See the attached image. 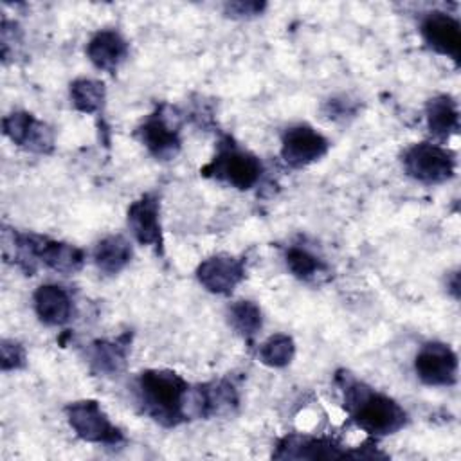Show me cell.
Listing matches in <instances>:
<instances>
[{
  "label": "cell",
  "instance_id": "21",
  "mask_svg": "<svg viewBox=\"0 0 461 461\" xmlns=\"http://www.w3.org/2000/svg\"><path fill=\"white\" fill-rule=\"evenodd\" d=\"M70 101L81 113H97L106 101L104 83L94 77H77L70 83Z\"/></svg>",
  "mask_w": 461,
  "mask_h": 461
},
{
  "label": "cell",
  "instance_id": "5",
  "mask_svg": "<svg viewBox=\"0 0 461 461\" xmlns=\"http://www.w3.org/2000/svg\"><path fill=\"white\" fill-rule=\"evenodd\" d=\"M403 171L421 184H443L456 173V155L432 142H416L402 155Z\"/></svg>",
  "mask_w": 461,
  "mask_h": 461
},
{
  "label": "cell",
  "instance_id": "14",
  "mask_svg": "<svg viewBox=\"0 0 461 461\" xmlns=\"http://www.w3.org/2000/svg\"><path fill=\"white\" fill-rule=\"evenodd\" d=\"M126 223L139 245L153 247L157 252H162L164 238L160 225V203L155 194L146 193L131 202L126 212Z\"/></svg>",
  "mask_w": 461,
  "mask_h": 461
},
{
  "label": "cell",
  "instance_id": "15",
  "mask_svg": "<svg viewBox=\"0 0 461 461\" xmlns=\"http://www.w3.org/2000/svg\"><path fill=\"white\" fill-rule=\"evenodd\" d=\"M85 52L97 70L113 74L128 58L130 45L119 31L101 29L88 40Z\"/></svg>",
  "mask_w": 461,
  "mask_h": 461
},
{
  "label": "cell",
  "instance_id": "25",
  "mask_svg": "<svg viewBox=\"0 0 461 461\" xmlns=\"http://www.w3.org/2000/svg\"><path fill=\"white\" fill-rule=\"evenodd\" d=\"M27 360V353L25 348L16 342V340H7L4 339L0 344V364L4 371H13V369H20L25 366Z\"/></svg>",
  "mask_w": 461,
  "mask_h": 461
},
{
  "label": "cell",
  "instance_id": "17",
  "mask_svg": "<svg viewBox=\"0 0 461 461\" xmlns=\"http://www.w3.org/2000/svg\"><path fill=\"white\" fill-rule=\"evenodd\" d=\"M130 349V335L117 339H97L86 348V360L90 367L103 376H115L124 371Z\"/></svg>",
  "mask_w": 461,
  "mask_h": 461
},
{
  "label": "cell",
  "instance_id": "13",
  "mask_svg": "<svg viewBox=\"0 0 461 461\" xmlns=\"http://www.w3.org/2000/svg\"><path fill=\"white\" fill-rule=\"evenodd\" d=\"M198 283L211 294L229 295L245 279V261L230 254H214L196 267Z\"/></svg>",
  "mask_w": 461,
  "mask_h": 461
},
{
  "label": "cell",
  "instance_id": "22",
  "mask_svg": "<svg viewBox=\"0 0 461 461\" xmlns=\"http://www.w3.org/2000/svg\"><path fill=\"white\" fill-rule=\"evenodd\" d=\"M227 321L240 337L249 340L261 330L263 313L254 301L241 299L227 308Z\"/></svg>",
  "mask_w": 461,
  "mask_h": 461
},
{
  "label": "cell",
  "instance_id": "8",
  "mask_svg": "<svg viewBox=\"0 0 461 461\" xmlns=\"http://www.w3.org/2000/svg\"><path fill=\"white\" fill-rule=\"evenodd\" d=\"M457 355L456 351L438 340L425 342L414 358L416 376L430 387H448L457 380Z\"/></svg>",
  "mask_w": 461,
  "mask_h": 461
},
{
  "label": "cell",
  "instance_id": "7",
  "mask_svg": "<svg viewBox=\"0 0 461 461\" xmlns=\"http://www.w3.org/2000/svg\"><path fill=\"white\" fill-rule=\"evenodd\" d=\"M139 140L157 160H171L180 153V122L178 115L167 104L157 106L137 128Z\"/></svg>",
  "mask_w": 461,
  "mask_h": 461
},
{
  "label": "cell",
  "instance_id": "11",
  "mask_svg": "<svg viewBox=\"0 0 461 461\" xmlns=\"http://www.w3.org/2000/svg\"><path fill=\"white\" fill-rule=\"evenodd\" d=\"M4 135L16 146L34 151L50 153L54 148V131L49 124L36 119L32 113L14 110L2 119Z\"/></svg>",
  "mask_w": 461,
  "mask_h": 461
},
{
  "label": "cell",
  "instance_id": "12",
  "mask_svg": "<svg viewBox=\"0 0 461 461\" xmlns=\"http://www.w3.org/2000/svg\"><path fill=\"white\" fill-rule=\"evenodd\" d=\"M420 34L429 49L459 63L461 23L445 11H430L420 22Z\"/></svg>",
  "mask_w": 461,
  "mask_h": 461
},
{
  "label": "cell",
  "instance_id": "3",
  "mask_svg": "<svg viewBox=\"0 0 461 461\" xmlns=\"http://www.w3.org/2000/svg\"><path fill=\"white\" fill-rule=\"evenodd\" d=\"M140 411L162 427H176L187 420L189 384L171 369H146L135 382Z\"/></svg>",
  "mask_w": 461,
  "mask_h": 461
},
{
  "label": "cell",
  "instance_id": "1",
  "mask_svg": "<svg viewBox=\"0 0 461 461\" xmlns=\"http://www.w3.org/2000/svg\"><path fill=\"white\" fill-rule=\"evenodd\" d=\"M337 384L342 393L344 411L364 432L382 438L407 425V412L396 400L355 378L351 373L339 371Z\"/></svg>",
  "mask_w": 461,
  "mask_h": 461
},
{
  "label": "cell",
  "instance_id": "18",
  "mask_svg": "<svg viewBox=\"0 0 461 461\" xmlns=\"http://www.w3.org/2000/svg\"><path fill=\"white\" fill-rule=\"evenodd\" d=\"M34 312L47 326H63L72 319L74 303L70 294L59 285H41L32 294Z\"/></svg>",
  "mask_w": 461,
  "mask_h": 461
},
{
  "label": "cell",
  "instance_id": "2",
  "mask_svg": "<svg viewBox=\"0 0 461 461\" xmlns=\"http://www.w3.org/2000/svg\"><path fill=\"white\" fill-rule=\"evenodd\" d=\"M2 241L5 259H11L27 276L34 274L38 263L65 276L79 272L85 263V252L79 247L47 236L4 229Z\"/></svg>",
  "mask_w": 461,
  "mask_h": 461
},
{
  "label": "cell",
  "instance_id": "6",
  "mask_svg": "<svg viewBox=\"0 0 461 461\" xmlns=\"http://www.w3.org/2000/svg\"><path fill=\"white\" fill-rule=\"evenodd\" d=\"M65 416L74 434L86 443L115 447L124 441L121 429L110 421L108 414L95 400L86 398L68 403L65 407Z\"/></svg>",
  "mask_w": 461,
  "mask_h": 461
},
{
  "label": "cell",
  "instance_id": "20",
  "mask_svg": "<svg viewBox=\"0 0 461 461\" xmlns=\"http://www.w3.org/2000/svg\"><path fill=\"white\" fill-rule=\"evenodd\" d=\"M133 250L130 241L121 234H110L97 241L94 249V263L99 272L106 276H115L128 267Z\"/></svg>",
  "mask_w": 461,
  "mask_h": 461
},
{
  "label": "cell",
  "instance_id": "19",
  "mask_svg": "<svg viewBox=\"0 0 461 461\" xmlns=\"http://www.w3.org/2000/svg\"><path fill=\"white\" fill-rule=\"evenodd\" d=\"M427 128L436 139H448L459 131L457 101L448 94H438L425 104Z\"/></svg>",
  "mask_w": 461,
  "mask_h": 461
},
{
  "label": "cell",
  "instance_id": "10",
  "mask_svg": "<svg viewBox=\"0 0 461 461\" xmlns=\"http://www.w3.org/2000/svg\"><path fill=\"white\" fill-rule=\"evenodd\" d=\"M272 456L276 459H355V448L348 450L328 436L317 438L306 434H288L277 441Z\"/></svg>",
  "mask_w": 461,
  "mask_h": 461
},
{
  "label": "cell",
  "instance_id": "27",
  "mask_svg": "<svg viewBox=\"0 0 461 461\" xmlns=\"http://www.w3.org/2000/svg\"><path fill=\"white\" fill-rule=\"evenodd\" d=\"M324 113L330 119H339V117L353 115L355 113V106L348 99H330L324 104Z\"/></svg>",
  "mask_w": 461,
  "mask_h": 461
},
{
  "label": "cell",
  "instance_id": "26",
  "mask_svg": "<svg viewBox=\"0 0 461 461\" xmlns=\"http://www.w3.org/2000/svg\"><path fill=\"white\" fill-rule=\"evenodd\" d=\"M267 4L265 2H227L223 5V13L230 18L245 20V18H254L265 11Z\"/></svg>",
  "mask_w": 461,
  "mask_h": 461
},
{
  "label": "cell",
  "instance_id": "24",
  "mask_svg": "<svg viewBox=\"0 0 461 461\" xmlns=\"http://www.w3.org/2000/svg\"><path fill=\"white\" fill-rule=\"evenodd\" d=\"M285 263H286V268L292 272V276H295L297 279H303V281L315 279L326 268V265L321 258H317L313 252H310L308 249L299 247V245H294L286 250Z\"/></svg>",
  "mask_w": 461,
  "mask_h": 461
},
{
  "label": "cell",
  "instance_id": "4",
  "mask_svg": "<svg viewBox=\"0 0 461 461\" xmlns=\"http://www.w3.org/2000/svg\"><path fill=\"white\" fill-rule=\"evenodd\" d=\"M200 173L234 189L247 191L259 182L263 164L252 151L238 146L230 137H225L220 140L211 162L205 164Z\"/></svg>",
  "mask_w": 461,
  "mask_h": 461
},
{
  "label": "cell",
  "instance_id": "16",
  "mask_svg": "<svg viewBox=\"0 0 461 461\" xmlns=\"http://www.w3.org/2000/svg\"><path fill=\"white\" fill-rule=\"evenodd\" d=\"M238 391L234 384L225 378L198 385L193 394V409L202 418L229 414L238 407Z\"/></svg>",
  "mask_w": 461,
  "mask_h": 461
},
{
  "label": "cell",
  "instance_id": "9",
  "mask_svg": "<svg viewBox=\"0 0 461 461\" xmlns=\"http://www.w3.org/2000/svg\"><path fill=\"white\" fill-rule=\"evenodd\" d=\"M328 149V139L310 124H294L281 135V158L295 169L321 160Z\"/></svg>",
  "mask_w": 461,
  "mask_h": 461
},
{
  "label": "cell",
  "instance_id": "23",
  "mask_svg": "<svg viewBox=\"0 0 461 461\" xmlns=\"http://www.w3.org/2000/svg\"><path fill=\"white\" fill-rule=\"evenodd\" d=\"M295 357V342L286 333L270 335L258 349V358L263 366L281 369L286 367Z\"/></svg>",
  "mask_w": 461,
  "mask_h": 461
}]
</instances>
